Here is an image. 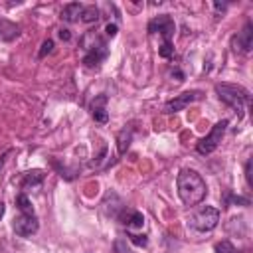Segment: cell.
<instances>
[{
    "mask_svg": "<svg viewBox=\"0 0 253 253\" xmlns=\"http://www.w3.org/2000/svg\"><path fill=\"white\" fill-rule=\"evenodd\" d=\"M8 154H10V150H6V152H4L2 156H0V168L4 166V162H6V156H8Z\"/></svg>",
    "mask_w": 253,
    "mask_h": 253,
    "instance_id": "cell-27",
    "label": "cell"
},
{
    "mask_svg": "<svg viewBox=\"0 0 253 253\" xmlns=\"http://www.w3.org/2000/svg\"><path fill=\"white\" fill-rule=\"evenodd\" d=\"M16 208H18L22 213H34L32 202L28 200V196H26V194H18V196H16Z\"/></svg>",
    "mask_w": 253,
    "mask_h": 253,
    "instance_id": "cell-17",
    "label": "cell"
},
{
    "mask_svg": "<svg viewBox=\"0 0 253 253\" xmlns=\"http://www.w3.org/2000/svg\"><path fill=\"white\" fill-rule=\"evenodd\" d=\"M128 239H130V243H134L136 247H146V245H148V239H146V235H138V233H132V231H128Z\"/></svg>",
    "mask_w": 253,
    "mask_h": 253,
    "instance_id": "cell-20",
    "label": "cell"
},
{
    "mask_svg": "<svg viewBox=\"0 0 253 253\" xmlns=\"http://www.w3.org/2000/svg\"><path fill=\"white\" fill-rule=\"evenodd\" d=\"M57 36H59L63 42H69V40H71V34H69V30H65V28H61V30L57 32Z\"/></svg>",
    "mask_w": 253,
    "mask_h": 253,
    "instance_id": "cell-24",
    "label": "cell"
},
{
    "mask_svg": "<svg viewBox=\"0 0 253 253\" xmlns=\"http://www.w3.org/2000/svg\"><path fill=\"white\" fill-rule=\"evenodd\" d=\"M87 51H85V55H83V63L87 65V67H95V65H99L103 59H107V55H109V47H107V43L103 42V40H99L97 36L93 38V43L91 45H87L85 47Z\"/></svg>",
    "mask_w": 253,
    "mask_h": 253,
    "instance_id": "cell-6",
    "label": "cell"
},
{
    "mask_svg": "<svg viewBox=\"0 0 253 253\" xmlns=\"http://www.w3.org/2000/svg\"><path fill=\"white\" fill-rule=\"evenodd\" d=\"M105 105H107V95H99V97L93 101V105H91V113H93V119H95L97 123H101V125L109 121V113H107Z\"/></svg>",
    "mask_w": 253,
    "mask_h": 253,
    "instance_id": "cell-11",
    "label": "cell"
},
{
    "mask_svg": "<svg viewBox=\"0 0 253 253\" xmlns=\"http://www.w3.org/2000/svg\"><path fill=\"white\" fill-rule=\"evenodd\" d=\"M81 12H83V6H81L79 2H69V4H65L63 10H61V20L73 24V22L81 20Z\"/></svg>",
    "mask_w": 253,
    "mask_h": 253,
    "instance_id": "cell-12",
    "label": "cell"
},
{
    "mask_svg": "<svg viewBox=\"0 0 253 253\" xmlns=\"http://www.w3.org/2000/svg\"><path fill=\"white\" fill-rule=\"evenodd\" d=\"M158 53H160L164 59H170V57L174 55V45H172V42H162V45H160Z\"/></svg>",
    "mask_w": 253,
    "mask_h": 253,
    "instance_id": "cell-19",
    "label": "cell"
},
{
    "mask_svg": "<svg viewBox=\"0 0 253 253\" xmlns=\"http://www.w3.org/2000/svg\"><path fill=\"white\" fill-rule=\"evenodd\" d=\"M51 49H53V42H51V40H45V42L42 43V49H40L38 57H45V55H47Z\"/></svg>",
    "mask_w": 253,
    "mask_h": 253,
    "instance_id": "cell-21",
    "label": "cell"
},
{
    "mask_svg": "<svg viewBox=\"0 0 253 253\" xmlns=\"http://www.w3.org/2000/svg\"><path fill=\"white\" fill-rule=\"evenodd\" d=\"M148 32L150 34H160L162 42H172V36L176 32V24L168 14H162V16H156L148 22Z\"/></svg>",
    "mask_w": 253,
    "mask_h": 253,
    "instance_id": "cell-5",
    "label": "cell"
},
{
    "mask_svg": "<svg viewBox=\"0 0 253 253\" xmlns=\"http://www.w3.org/2000/svg\"><path fill=\"white\" fill-rule=\"evenodd\" d=\"M227 202H231V204H243V206H249V200H247V198H241V196H227Z\"/></svg>",
    "mask_w": 253,
    "mask_h": 253,
    "instance_id": "cell-22",
    "label": "cell"
},
{
    "mask_svg": "<svg viewBox=\"0 0 253 253\" xmlns=\"http://www.w3.org/2000/svg\"><path fill=\"white\" fill-rule=\"evenodd\" d=\"M245 178H247V184L251 186V160H247L245 164Z\"/></svg>",
    "mask_w": 253,
    "mask_h": 253,
    "instance_id": "cell-25",
    "label": "cell"
},
{
    "mask_svg": "<svg viewBox=\"0 0 253 253\" xmlns=\"http://www.w3.org/2000/svg\"><path fill=\"white\" fill-rule=\"evenodd\" d=\"M213 8H215V10H217V12H219V10H221V12H223V10H225V8H227V4H219V2H213Z\"/></svg>",
    "mask_w": 253,
    "mask_h": 253,
    "instance_id": "cell-26",
    "label": "cell"
},
{
    "mask_svg": "<svg viewBox=\"0 0 253 253\" xmlns=\"http://www.w3.org/2000/svg\"><path fill=\"white\" fill-rule=\"evenodd\" d=\"M40 229V221L36 217V213H22L20 217L14 219V231L22 237H28L32 233H36Z\"/></svg>",
    "mask_w": 253,
    "mask_h": 253,
    "instance_id": "cell-7",
    "label": "cell"
},
{
    "mask_svg": "<svg viewBox=\"0 0 253 253\" xmlns=\"http://www.w3.org/2000/svg\"><path fill=\"white\" fill-rule=\"evenodd\" d=\"M227 125H229L227 119H221L219 123H215V125L211 126L210 134H206V136L196 144V150H198L200 154H211V152L219 146V142H221V138H223V134H225Z\"/></svg>",
    "mask_w": 253,
    "mask_h": 253,
    "instance_id": "cell-4",
    "label": "cell"
},
{
    "mask_svg": "<svg viewBox=\"0 0 253 253\" xmlns=\"http://www.w3.org/2000/svg\"><path fill=\"white\" fill-rule=\"evenodd\" d=\"M176 188H178L180 200L186 206H198L208 194L204 178L192 168H182L180 170V174L176 178Z\"/></svg>",
    "mask_w": 253,
    "mask_h": 253,
    "instance_id": "cell-1",
    "label": "cell"
},
{
    "mask_svg": "<svg viewBox=\"0 0 253 253\" xmlns=\"http://www.w3.org/2000/svg\"><path fill=\"white\" fill-rule=\"evenodd\" d=\"M215 253H237V249L229 241H219V243H215Z\"/></svg>",
    "mask_w": 253,
    "mask_h": 253,
    "instance_id": "cell-18",
    "label": "cell"
},
{
    "mask_svg": "<svg viewBox=\"0 0 253 253\" xmlns=\"http://www.w3.org/2000/svg\"><path fill=\"white\" fill-rule=\"evenodd\" d=\"M231 45H233L235 51H237V49L243 51V53L251 51V47H253V26H251V22H245L243 30H241L237 36H233Z\"/></svg>",
    "mask_w": 253,
    "mask_h": 253,
    "instance_id": "cell-8",
    "label": "cell"
},
{
    "mask_svg": "<svg viewBox=\"0 0 253 253\" xmlns=\"http://www.w3.org/2000/svg\"><path fill=\"white\" fill-rule=\"evenodd\" d=\"M217 221H219V210L213 208V206H200L188 217V225L194 231H200V233L215 229Z\"/></svg>",
    "mask_w": 253,
    "mask_h": 253,
    "instance_id": "cell-3",
    "label": "cell"
},
{
    "mask_svg": "<svg viewBox=\"0 0 253 253\" xmlns=\"http://www.w3.org/2000/svg\"><path fill=\"white\" fill-rule=\"evenodd\" d=\"M200 97H202L200 91H186V93L174 97L172 101H168V103L164 105V113H178V111H182L184 107H188L190 103L198 101Z\"/></svg>",
    "mask_w": 253,
    "mask_h": 253,
    "instance_id": "cell-9",
    "label": "cell"
},
{
    "mask_svg": "<svg viewBox=\"0 0 253 253\" xmlns=\"http://www.w3.org/2000/svg\"><path fill=\"white\" fill-rule=\"evenodd\" d=\"M130 138H132V130L130 128H123L119 132V154H125L128 144H130Z\"/></svg>",
    "mask_w": 253,
    "mask_h": 253,
    "instance_id": "cell-15",
    "label": "cell"
},
{
    "mask_svg": "<svg viewBox=\"0 0 253 253\" xmlns=\"http://www.w3.org/2000/svg\"><path fill=\"white\" fill-rule=\"evenodd\" d=\"M215 93L225 105H229L239 115V119L243 117V111L249 103V91L247 89H243L239 85H231V83H217Z\"/></svg>",
    "mask_w": 253,
    "mask_h": 253,
    "instance_id": "cell-2",
    "label": "cell"
},
{
    "mask_svg": "<svg viewBox=\"0 0 253 253\" xmlns=\"http://www.w3.org/2000/svg\"><path fill=\"white\" fill-rule=\"evenodd\" d=\"M105 34H107L109 38H113V36L117 34V24H107V28H105Z\"/></svg>",
    "mask_w": 253,
    "mask_h": 253,
    "instance_id": "cell-23",
    "label": "cell"
},
{
    "mask_svg": "<svg viewBox=\"0 0 253 253\" xmlns=\"http://www.w3.org/2000/svg\"><path fill=\"white\" fill-rule=\"evenodd\" d=\"M123 223L130 229V227H142L144 225V215L140 211H126L125 215H121Z\"/></svg>",
    "mask_w": 253,
    "mask_h": 253,
    "instance_id": "cell-14",
    "label": "cell"
},
{
    "mask_svg": "<svg viewBox=\"0 0 253 253\" xmlns=\"http://www.w3.org/2000/svg\"><path fill=\"white\" fill-rule=\"evenodd\" d=\"M4 210H6V208H4V202H0V219H2V215H4Z\"/></svg>",
    "mask_w": 253,
    "mask_h": 253,
    "instance_id": "cell-28",
    "label": "cell"
},
{
    "mask_svg": "<svg viewBox=\"0 0 253 253\" xmlns=\"http://www.w3.org/2000/svg\"><path fill=\"white\" fill-rule=\"evenodd\" d=\"M101 16H99V8L97 6H83V12H81V20L91 24V22H97Z\"/></svg>",
    "mask_w": 253,
    "mask_h": 253,
    "instance_id": "cell-16",
    "label": "cell"
},
{
    "mask_svg": "<svg viewBox=\"0 0 253 253\" xmlns=\"http://www.w3.org/2000/svg\"><path fill=\"white\" fill-rule=\"evenodd\" d=\"M20 26L18 24H14V22H10V20H6V18H0V40L2 42H12V40H16L18 36H20Z\"/></svg>",
    "mask_w": 253,
    "mask_h": 253,
    "instance_id": "cell-10",
    "label": "cell"
},
{
    "mask_svg": "<svg viewBox=\"0 0 253 253\" xmlns=\"http://www.w3.org/2000/svg\"><path fill=\"white\" fill-rule=\"evenodd\" d=\"M42 182H43V172H42V170H30V172L24 174L20 186H22V190H28V188H36V186H40Z\"/></svg>",
    "mask_w": 253,
    "mask_h": 253,
    "instance_id": "cell-13",
    "label": "cell"
}]
</instances>
